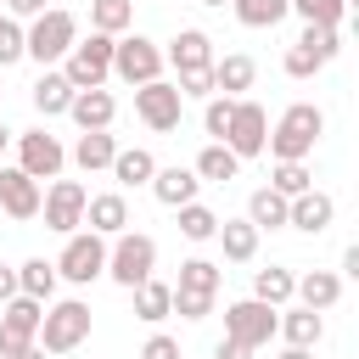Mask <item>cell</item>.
Here are the masks:
<instances>
[{"instance_id":"1","label":"cell","mask_w":359,"mask_h":359,"mask_svg":"<svg viewBox=\"0 0 359 359\" xmlns=\"http://www.w3.org/2000/svg\"><path fill=\"white\" fill-rule=\"evenodd\" d=\"M320 135H325V112H320L314 101H292V107L275 118L264 151H269L275 163H309V151H314Z\"/></svg>"},{"instance_id":"2","label":"cell","mask_w":359,"mask_h":359,"mask_svg":"<svg viewBox=\"0 0 359 359\" xmlns=\"http://www.w3.org/2000/svg\"><path fill=\"white\" fill-rule=\"evenodd\" d=\"M73 39H79V17L62 11V6H45V11L22 28V56L39 62V67H62V56L73 50Z\"/></svg>"},{"instance_id":"3","label":"cell","mask_w":359,"mask_h":359,"mask_svg":"<svg viewBox=\"0 0 359 359\" xmlns=\"http://www.w3.org/2000/svg\"><path fill=\"white\" fill-rule=\"evenodd\" d=\"M50 359L56 353H73L90 342V303L84 297H50L45 314H39V337H34Z\"/></svg>"},{"instance_id":"4","label":"cell","mask_w":359,"mask_h":359,"mask_svg":"<svg viewBox=\"0 0 359 359\" xmlns=\"http://www.w3.org/2000/svg\"><path fill=\"white\" fill-rule=\"evenodd\" d=\"M157 269V241L146 230H118L107 241V280H118L123 292H135L140 280H151Z\"/></svg>"},{"instance_id":"5","label":"cell","mask_w":359,"mask_h":359,"mask_svg":"<svg viewBox=\"0 0 359 359\" xmlns=\"http://www.w3.org/2000/svg\"><path fill=\"white\" fill-rule=\"evenodd\" d=\"M163 45L157 39H146V34H118L112 39V79H123L129 90H140V84H151V79H163Z\"/></svg>"},{"instance_id":"6","label":"cell","mask_w":359,"mask_h":359,"mask_svg":"<svg viewBox=\"0 0 359 359\" xmlns=\"http://www.w3.org/2000/svg\"><path fill=\"white\" fill-rule=\"evenodd\" d=\"M50 264H56V275H62L67 286H90V280L107 275V236L73 230V236H62V252H56Z\"/></svg>"},{"instance_id":"7","label":"cell","mask_w":359,"mask_h":359,"mask_svg":"<svg viewBox=\"0 0 359 359\" xmlns=\"http://www.w3.org/2000/svg\"><path fill=\"white\" fill-rule=\"evenodd\" d=\"M62 79H67L73 90H101V84L112 79V39H107V34L73 39V50L62 56Z\"/></svg>"},{"instance_id":"8","label":"cell","mask_w":359,"mask_h":359,"mask_svg":"<svg viewBox=\"0 0 359 359\" xmlns=\"http://www.w3.org/2000/svg\"><path fill=\"white\" fill-rule=\"evenodd\" d=\"M11 146H17V168L28 174V180H62V168H67V146L50 135V129H22V135H11Z\"/></svg>"},{"instance_id":"9","label":"cell","mask_w":359,"mask_h":359,"mask_svg":"<svg viewBox=\"0 0 359 359\" xmlns=\"http://www.w3.org/2000/svg\"><path fill=\"white\" fill-rule=\"evenodd\" d=\"M224 337L241 342L247 353L269 348V342H275V309L258 303V297H236V303H224Z\"/></svg>"},{"instance_id":"10","label":"cell","mask_w":359,"mask_h":359,"mask_svg":"<svg viewBox=\"0 0 359 359\" xmlns=\"http://www.w3.org/2000/svg\"><path fill=\"white\" fill-rule=\"evenodd\" d=\"M135 118L151 129V135H174L180 118H185V95L174 90V79H151L135 90Z\"/></svg>"},{"instance_id":"11","label":"cell","mask_w":359,"mask_h":359,"mask_svg":"<svg viewBox=\"0 0 359 359\" xmlns=\"http://www.w3.org/2000/svg\"><path fill=\"white\" fill-rule=\"evenodd\" d=\"M264 140H269V112H264L252 95H241V101L230 107V129H224L219 146H230L236 163H247V157H264Z\"/></svg>"},{"instance_id":"12","label":"cell","mask_w":359,"mask_h":359,"mask_svg":"<svg viewBox=\"0 0 359 359\" xmlns=\"http://www.w3.org/2000/svg\"><path fill=\"white\" fill-rule=\"evenodd\" d=\"M84 202H90V191H84L79 180H50L45 196H39V219H45V230L73 236V230L84 224Z\"/></svg>"},{"instance_id":"13","label":"cell","mask_w":359,"mask_h":359,"mask_svg":"<svg viewBox=\"0 0 359 359\" xmlns=\"http://www.w3.org/2000/svg\"><path fill=\"white\" fill-rule=\"evenodd\" d=\"M39 314H45V303H34V297H22V292H17L11 303H0V359H17V353L34 348Z\"/></svg>"},{"instance_id":"14","label":"cell","mask_w":359,"mask_h":359,"mask_svg":"<svg viewBox=\"0 0 359 359\" xmlns=\"http://www.w3.org/2000/svg\"><path fill=\"white\" fill-rule=\"evenodd\" d=\"M39 196H45L39 180H28L17 163H0V213L6 219H39Z\"/></svg>"},{"instance_id":"15","label":"cell","mask_w":359,"mask_h":359,"mask_svg":"<svg viewBox=\"0 0 359 359\" xmlns=\"http://www.w3.org/2000/svg\"><path fill=\"white\" fill-rule=\"evenodd\" d=\"M275 337H280L286 348H320L325 314H314V309H303V303H286V309H275Z\"/></svg>"},{"instance_id":"16","label":"cell","mask_w":359,"mask_h":359,"mask_svg":"<svg viewBox=\"0 0 359 359\" xmlns=\"http://www.w3.org/2000/svg\"><path fill=\"white\" fill-rule=\"evenodd\" d=\"M163 62H168L174 73H202V67H213V39H208L202 28H180V34L163 45Z\"/></svg>"},{"instance_id":"17","label":"cell","mask_w":359,"mask_h":359,"mask_svg":"<svg viewBox=\"0 0 359 359\" xmlns=\"http://www.w3.org/2000/svg\"><path fill=\"white\" fill-rule=\"evenodd\" d=\"M67 118L79 123V135H95V129H112V118H118V101H112V90L101 84V90H73V107H67Z\"/></svg>"},{"instance_id":"18","label":"cell","mask_w":359,"mask_h":359,"mask_svg":"<svg viewBox=\"0 0 359 359\" xmlns=\"http://www.w3.org/2000/svg\"><path fill=\"white\" fill-rule=\"evenodd\" d=\"M84 230H95V236H118V230H129V202H123V191H95L90 202H84Z\"/></svg>"},{"instance_id":"19","label":"cell","mask_w":359,"mask_h":359,"mask_svg":"<svg viewBox=\"0 0 359 359\" xmlns=\"http://www.w3.org/2000/svg\"><path fill=\"white\" fill-rule=\"evenodd\" d=\"M331 219H337V202H331L325 191H303V196H292V202H286V224H292V230H303V236L331 230Z\"/></svg>"},{"instance_id":"20","label":"cell","mask_w":359,"mask_h":359,"mask_svg":"<svg viewBox=\"0 0 359 359\" xmlns=\"http://www.w3.org/2000/svg\"><path fill=\"white\" fill-rule=\"evenodd\" d=\"M252 79H258V62H252L247 50H230V56H213V95L224 90L230 101H241V95L252 90Z\"/></svg>"},{"instance_id":"21","label":"cell","mask_w":359,"mask_h":359,"mask_svg":"<svg viewBox=\"0 0 359 359\" xmlns=\"http://www.w3.org/2000/svg\"><path fill=\"white\" fill-rule=\"evenodd\" d=\"M292 297H297L303 309L325 314V309H337V297H342V275H337V269H309V275H297Z\"/></svg>"},{"instance_id":"22","label":"cell","mask_w":359,"mask_h":359,"mask_svg":"<svg viewBox=\"0 0 359 359\" xmlns=\"http://www.w3.org/2000/svg\"><path fill=\"white\" fill-rule=\"evenodd\" d=\"M107 174L118 180V191H135V185H151L157 157H151L146 146H118V157H112V168H107Z\"/></svg>"},{"instance_id":"23","label":"cell","mask_w":359,"mask_h":359,"mask_svg":"<svg viewBox=\"0 0 359 359\" xmlns=\"http://www.w3.org/2000/svg\"><path fill=\"white\" fill-rule=\"evenodd\" d=\"M196 191H202V180L191 174V168H157L151 174V196L163 202V208H185V202H196Z\"/></svg>"},{"instance_id":"24","label":"cell","mask_w":359,"mask_h":359,"mask_svg":"<svg viewBox=\"0 0 359 359\" xmlns=\"http://www.w3.org/2000/svg\"><path fill=\"white\" fill-rule=\"evenodd\" d=\"M73 107V84L62 79V67H45L39 79H34V112L39 118H62Z\"/></svg>"},{"instance_id":"25","label":"cell","mask_w":359,"mask_h":359,"mask_svg":"<svg viewBox=\"0 0 359 359\" xmlns=\"http://www.w3.org/2000/svg\"><path fill=\"white\" fill-rule=\"evenodd\" d=\"M191 174H196L202 185H224V180H236V174H241V163H236V151H230V146H219V140H208V146L196 151V163H191Z\"/></svg>"},{"instance_id":"26","label":"cell","mask_w":359,"mask_h":359,"mask_svg":"<svg viewBox=\"0 0 359 359\" xmlns=\"http://www.w3.org/2000/svg\"><path fill=\"white\" fill-rule=\"evenodd\" d=\"M213 241L224 247V258H230V264H252V258H258V230H252L247 219H219Z\"/></svg>"},{"instance_id":"27","label":"cell","mask_w":359,"mask_h":359,"mask_svg":"<svg viewBox=\"0 0 359 359\" xmlns=\"http://www.w3.org/2000/svg\"><path fill=\"white\" fill-rule=\"evenodd\" d=\"M67 157H73L84 174H101V168H112V157H118V140H112L107 129H95V135H79Z\"/></svg>"},{"instance_id":"28","label":"cell","mask_w":359,"mask_h":359,"mask_svg":"<svg viewBox=\"0 0 359 359\" xmlns=\"http://www.w3.org/2000/svg\"><path fill=\"white\" fill-rule=\"evenodd\" d=\"M241 219H247L258 236H264V230H280V224H286V196L269 191V185H258V191L247 196V213H241Z\"/></svg>"},{"instance_id":"29","label":"cell","mask_w":359,"mask_h":359,"mask_svg":"<svg viewBox=\"0 0 359 359\" xmlns=\"http://www.w3.org/2000/svg\"><path fill=\"white\" fill-rule=\"evenodd\" d=\"M56 264L50 258H28V264H17V292L22 297H34V303H50L56 297Z\"/></svg>"},{"instance_id":"30","label":"cell","mask_w":359,"mask_h":359,"mask_svg":"<svg viewBox=\"0 0 359 359\" xmlns=\"http://www.w3.org/2000/svg\"><path fill=\"white\" fill-rule=\"evenodd\" d=\"M292 286H297V275H292L286 264L252 269V297H258V303H269V309H286V303H292Z\"/></svg>"},{"instance_id":"31","label":"cell","mask_w":359,"mask_h":359,"mask_svg":"<svg viewBox=\"0 0 359 359\" xmlns=\"http://www.w3.org/2000/svg\"><path fill=\"white\" fill-rule=\"evenodd\" d=\"M135 314H140L146 325H163V320L174 314V286H168V280H157V275H151V280H140V286H135Z\"/></svg>"},{"instance_id":"32","label":"cell","mask_w":359,"mask_h":359,"mask_svg":"<svg viewBox=\"0 0 359 359\" xmlns=\"http://www.w3.org/2000/svg\"><path fill=\"white\" fill-rule=\"evenodd\" d=\"M135 28V0H90V34H129Z\"/></svg>"},{"instance_id":"33","label":"cell","mask_w":359,"mask_h":359,"mask_svg":"<svg viewBox=\"0 0 359 359\" xmlns=\"http://www.w3.org/2000/svg\"><path fill=\"white\" fill-rule=\"evenodd\" d=\"M219 286H224V275H219V264H213V258H185V264H180V286H174V292L219 297Z\"/></svg>"},{"instance_id":"34","label":"cell","mask_w":359,"mask_h":359,"mask_svg":"<svg viewBox=\"0 0 359 359\" xmlns=\"http://www.w3.org/2000/svg\"><path fill=\"white\" fill-rule=\"evenodd\" d=\"M230 11H236L241 28H275L280 17H292L286 0H230Z\"/></svg>"},{"instance_id":"35","label":"cell","mask_w":359,"mask_h":359,"mask_svg":"<svg viewBox=\"0 0 359 359\" xmlns=\"http://www.w3.org/2000/svg\"><path fill=\"white\" fill-rule=\"evenodd\" d=\"M174 213H180V236H185V241H213L219 213H213L208 202H185V208H174Z\"/></svg>"},{"instance_id":"36","label":"cell","mask_w":359,"mask_h":359,"mask_svg":"<svg viewBox=\"0 0 359 359\" xmlns=\"http://www.w3.org/2000/svg\"><path fill=\"white\" fill-rule=\"evenodd\" d=\"M286 6L303 17V28H342V17H348L342 0H286Z\"/></svg>"},{"instance_id":"37","label":"cell","mask_w":359,"mask_h":359,"mask_svg":"<svg viewBox=\"0 0 359 359\" xmlns=\"http://www.w3.org/2000/svg\"><path fill=\"white\" fill-rule=\"evenodd\" d=\"M269 191H280V196L292 202V196L314 191V168H309V163H275V174H269Z\"/></svg>"},{"instance_id":"38","label":"cell","mask_w":359,"mask_h":359,"mask_svg":"<svg viewBox=\"0 0 359 359\" xmlns=\"http://www.w3.org/2000/svg\"><path fill=\"white\" fill-rule=\"evenodd\" d=\"M297 45H309V50L331 67V62H337V50H342V28H303V34H297Z\"/></svg>"},{"instance_id":"39","label":"cell","mask_w":359,"mask_h":359,"mask_svg":"<svg viewBox=\"0 0 359 359\" xmlns=\"http://www.w3.org/2000/svg\"><path fill=\"white\" fill-rule=\"evenodd\" d=\"M230 95H208V107H202V129H208V140H224V129H230Z\"/></svg>"},{"instance_id":"40","label":"cell","mask_w":359,"mask_h":359,"mask_svg":"<svg viewBox=\"0 0 359 359\" xmlns=\"http://www.w3.org/2000/svg\"><path fill=\"white\" fill-rule=\"evenodd\" d=\"M11 62H22V22L0 11V67H11Z\"/></svg>"},{"instance_id":"41","label":"cell","mask_w":359,"mask_h":359,"mask_svg":"<svg viewBox=\"0 0 359 359\" xmlns=\"http://www.w3.org/2000/svg\"><path fill=\"white\" fill-rule=\"evenodd\" d=\"M174 314H180V320H208V314H213V297H196V292H174Z\"/></svg>"},{"instance_id":"42","label":"cell","mask_w":359,"mask_h":359,"mask_svg":"<svg viewBox=\"0 0 359 359\" xmlns=\"http://www.w3.org/2000/svg\"><path fill=\"white\" fill-rule=\"evenodd\" d=\"M135 359H180V342H174L168 331H151V337H146V348H140Z\"/></svg>"},{"instance_id":"43","label":"cell","mask_w":359,"mask_h":359,"mask_svg":"<svg viewBox=\"0 0 359 359\" xmlns=\"http://www.w3.org/2000/svg\"><path fill=\"white\" fill-rule=\"evenodd\" d=\"M0 11H6V17H17V22H34V17L45 11V0H0Z\"/></svg>"},{"instance_id":"44","label":"cell","mask_w":359,"mask_h":359,"mask_svg":"<svg viewBox=\"0 0 359 359\" xmlns=\"http://www.w3.org/2000/svg\"><path fill=\"white\" fill-rule=\"evenodd\" d=\"M213 359H252L241 342H230V337H219V348H213Z\"/></svg>"},{"instance_id":"45","label":"cell","mask_w":359,"mask_h":359,"mask_svg":"<svg viewBox=\"0 0 359 359\" xmlns=\"http://www.w3.org/2000/svg\"><path fill=\"white\" fill-rule=\"evenodd\" d=\"M11 297H17V269L0 264V303H11Z\"/></svg>"},{"instance_id":"46","label":"cell","mask_w":359,"mask_h":359,"mask_svg":"<svg viewBox=\"0 0 359 359\" xmlns=\"http://www.w3.org/2000/svg\"><path fill=\"white\" fill-rule=\"evenodd\" d=\"M342 275H359V241H353V247L342 252Z\"/></svg>"},{"instance_id":"47","label":"cell","mask_w":359,"mask_h":359,"mask_svg":"<svg viewBox=\"0 0 359 359\" xmlns=\"http://www.w3.org/2000/svg\"><path fill=\"white\" fill-rule=\"evenodd\" d=\"M275 359H314V348H280Z\"/></svg>"},{"instance_id":"48","label":"cell","mask_w":359,"mask_h":359,"mask_svg":"<svg viewBox=\"0 0 359 359\" xmlns=\"http://www.w3.org/2000/svg\"><path fill=\"white\" fill-rule=\"evenodd\" d=\"M17 359H50V353H45V348L34 342V348H28V353H17Z\"/></svg>"},{"instance_id":"49","label":"cell","mask_w":359,"mask_h":359,"mask_svg":"<svg viewBox=\"0 0 359 359\" xmlns=\"http://www.w3.org/2000/svg\"><path fill=\"white\" fill-rule=\"evenodd\" d=\"M6 146H11V129L0 123V163H6Z\"/></svg>"},{"instance_id":"50","label":"cell","mask_w":359,"mask_h":359,"mask_svg":"<svg viewBox=\"0 0 359 359\" xmlns=\"http://www.w3.org/2000/svg\"><path fill=\"white\" fill-rule=\"evenodd\" d=\"M196 6H208V11H224V6H230V0H196Z\"/></svg>"},{"instance_id":"51","label":"cell","mask_w":359,"mask_h":359,"mask_svg":"<svg viewBox=\"0 0 359 359\" xmlns=\"http://www.w3.org/2000/svg\"><path fill=\"white\" fill-rule=\"evenodd\" d=\"M342 6H348V11H353V6H359V0H342Z\"/></svg>"},{"instance_id":"52","label":"cell","mask_w":359,"mask_h":359,"mask_svg":"<svg viewBox=\"0 0 359 359\" xmlns=\"http://www.w3.org/2000/svg\"><path fill=\"white\" fill-rule=\"evenodd\" d=\"M0 101H6V90H0Z\"/></svg>"}]
</instances>
